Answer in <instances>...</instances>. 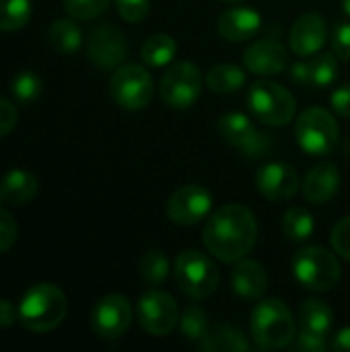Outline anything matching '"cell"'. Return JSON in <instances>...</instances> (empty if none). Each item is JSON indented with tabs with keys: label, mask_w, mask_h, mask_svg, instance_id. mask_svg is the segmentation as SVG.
I'll list each match as a JSON object with an SVG mask.
<instances>
[{
	"label": "cell",
	"mask_w": 350,
	"mask_h": 352,
	"mask_svg": "<svg viewBox=\"0 0 350 352\" xmlns=\"http://www.w3.org/2000/svg\"><path fill=\"white\" fill-rule=\"evenodd\" d=\"M338 188H340V173L334 163H318L307 171L303 179V194L316 206L330 202L338 194Z\"/></svg>",
	"instance_id": "20"
},
{
	"label": "cell",
	"mask_w": 350,
	"mask_h": 352,
	"mask_svg": "<svg viewBox=\"0 0 350 352\" xmlns=\"http://www.w3.org/2000/svg\"><path fill=\"white\" fill-rule=\"evenodd\" d=\"M202 93L200 68L192 62H175L161 78V99L173 109L192 107Z\"/></svg>",
	"instance_id": "9"
},
{
	"label": "cell",
	"mask_w": 350,
	"mask_h": 352,
	"mask_svg": "<svg viewBox=\"0 0 350 352\" xmlns=\"http://www.w3.org/2000/svg\"><path fill=\"white\" fill-rule=\"evenodd\" d=\"M10 89H12L14 99L21 105H31L39 99V95L43 91V80L35 70H21L12 76Z\"/></svg>",
	"instance_id": "29"
},
{
	"label": "cell",
	"mask_w": 350,
	"mask_h": 352,
	"mask_svg": "<svg viewBox=\"0 0 350 352\" xmlns=\"http://www.w3.org/2000/svg\"><path fill=\"white\" fill-rule=\"evenodd\" d=\"M243 64L252 74L274 76L287 68L289 56L283 43L274 39H258L243 52Z\"/></svg>",
	"instance_id": "17"
},
{
	"label": "cell",
	"mask_w": 350,
	"mask_h": 352,
	"mask_svg": "<svg viewBox=\"0 0 350 352\" xmlns=\"http://www.w3.org/2000/svg\"><path fill=\"white\" fill-rule=\"evenodd\" d=\"M47 41L54 52L70 56L80 50L83 45V31L74 23V19H58L47 29Z\"/></svg>",
	"instance_id": "25"
},
{
	"label": "cell",
	"mask_w": 350,
	"mask_h": 352,
	"mask_svg": "<svg viewBox=\"0 0 350 352\" xmlns=\"http://www.w3.org/2000/svg\"><path fill=\"white\" fill-rule=\"evenodd\" d=\"M31 19V0H0V31H19Z\"/></svg>",
	"instance_id": "30"
},
{
	"label": "cell",
	"mask_w": 350,
	"mask_h": 352,
	"mask_svg": "<svg viewBox=\"0 0 350 352\" xmlns=\"http://www.w3.org/2000/svg\"><path fill=\"white\" fill-rule=\"evenodd\" d=\"M198 346L200 351L206 352L250 351V342L245 340V336L229 324H217L208 328L206 336L198 342Z\"/></svg>",
	"instance_id": "23"
},
{
	"label": "cell",
	"mask_w": 350,
	"mask_h": 352,
	"mask_svg": "<svg viewBox=\"0 0 350 352\" xmlns=\"http://www.w3.org/2000/svg\"><path fill=\"white\" fill-rule=\"evenodd\" d=\"M140 276L146 285L151 287H159L165 283V278L169 276L171 272V264H169V258L159 252V250H151L144 254V258L140 260Z\"/></svg>",
	"instance_id": "31"
},
{
	"label": "cell",
	"mask_w": 350,
	"mask_h": 352,
	"mask_svg": "<svg viewBox=\"0 0 350 352\" xmlns=\"http://www.w3.org/2000/svg\"><path fill=\"white\" fill-rule=\"evenodd\" d=\"M342 10L350 16V0H342Z\"/></svg>",
	"instance_id": "43"
},
{
	"label": "cell",
	"mask_w": 350,
	"mask_h": 352,
	"mask_svg": "<svg viewBox=\"0 0 350 352\" xmlns=\"http://www.w3.org/2000/svg\"><path fill=\"white\" fill-rule=\"evenodd\" d=\"M219 134L227 144L241 151L248 159H260L272 148V136L260 132L254 122L239 111L225 113L219 120Z\"/></svg>",
	"instance_id": "10"
},
{
	"label": "cell",
	"mask_w": 350,
	"mask_h": 352,
	"mask_svg": "<svg viewBox=\"0 0 350 352\" xmlns=\"http://www.w3.org/2000/svg\"><path fill=\"white\" fill-rule=\"evenodd\" d=\"M330 349L336 352H350V328L340 330L334 336V340L330 342Z\"/></svg>",
	"instance_id": "42"
},
{
	"label": "cell",
	"mask_w": 350,
	"mask_h": 352,
	"mask_svg": "<svg viewBox=\"0 0 350 352\" xmlns=\"http://www.w3.org/2000/svg\"><path fill=\"white\" fill-rule=\"evenodd\" d=\"M338 76V62L336 54H314L307 62H295L291 66V78L303 87H318L324 89L332 85Z\"/></svg>",
	"instance_id": "19"
},
{
	"label": "cell",
	"mask_w": 350,
	"mask_h": 352,
	"mask_svg": "<svg viewBox=\"0 0 350 352\" xmlns=\"http://www.w3.org/2000/svg\"><path fill=\"white\" fill-rule=\"evenodd\" d=\"M19 320V305L0 299V328H10Z\"/></svg>",
	"instance_id": "41"
},
{
	"label": "cell",
	"mask_w": 350,
	"mask_h": 352,
	"mask_svg": "<svg viewBox=\"0 0 350 352\" xmlns=\"http://www.w3.org/2000/svg\"><path fill=\"white\" fill-rule=\"evenodd\" d=\"M293 274L307 291L326 293L340 280V264L332 252L320 245H307L293 258Z\"/></svg>",
	"instance_id": "4"
},
{
	"label": "cell",
	"mask_w": 350,
	"mask_h": 352,
	"mask_svg": "<svg viewBox=\"0 0 350 352\" xmlns=\"http://www.w3.org/2000/svg\"><path fill=\"white\" fill-rule=\"evenodd\" d=\"M17 223H14V217L4 208V204H0V254L8 252L14 241H17Z\"/></svg>",
	"instance_id": "36"
},
{
	"label": "cell",
	"mask_w": 350,
	"mask_h": 352,
	"mask_svg": "<svg viewBox=\"0 0 350 352\" xmlns=\"http://www.w3.org/2000/svg\"><path fill=\"white\" fill-rule=\"evenodd\" d=\"M111 99L128 111L144 109L153 99V76L146 68L136 64H126L118 68L109 80Z\"/></svg>",
	"instance_id": "8"
},
{
	"label": "cell",
	"mask_w": 350,
	"mask_h": 352,
	"mask_svg": "<svg viewBox=\"0 0 350 352\" xmlns=\"http://www.w3.org/2000/svg\"><path fill=\"white\" fill-rule=\"evenodd\" d=\"M231 287L241 299L258 301L268 289V274L260 262L243 258L235 262V268L231 272Z\"/></svg>",
	"instance_id": "21"
},
{
	"label": "cell",
	"mask_w": 350,
	"mask_h": 352,
	"mask_svg": "<svg viewBox=\"0 0 350 352\" xmlns=\"http://www.w3.org/2000/svg\"><path fill=\"white\" fill-rule=\"evenodd\" d=\"M330 105L338 116L350 118V85H342L330 95Z\"/></svg>",
	"instance_id": "40"
},
{
	"label": "cell",
	"mask_w": 350,
	"mask_h": 352,
	"mask_svg": "<svg viewBox=\"0 0 350 352\" xmlns=\"http://www.w3.org/2000/svg\"><path fill=\"white\" fill-rule=\"evenodd\" d=\"M89 60L99 68H116L126 60L128 43L124 33L116 25H99L91 35L87 43Z\"/></svg>",
	"instance_id": "14"
},
{
	"label": "cell",
	"mask_w": 350,
	"mask_h": 352,
	"mask_svg": "<svg viewBox=\"0 0 350 352\" xmlns=\"http://www.w3.org/2000/svg\"><path fill=\"white\" fill-rule=\"evenodd\" d=\"M330 241H332L334 252L350 262V217L340 219V221L334 225L332 235H330Z\"/></svg>",
	"instance_id": "35"
},
{
	"label": "cell",
	"mask_w": 350,
	"mask_h": 352,
	"mask_svg": "<svg viewBox=\"0 0 350 352\" xmlns=\"http://www.w3.org/2000/svg\"><path fill=\"white\" fill-rule=\"evenodd\" d=\"M111 0H64V10L74 21L97 19L109 8Z\"/></svg>",
	"instance_id": "33"
},
{
	"label": "cell",
	"mask_w": 350,
	"mask_h": 352,
	"mask_svg": "<svg viewBox=\"0 0 350 352\" xmlns=\"http://www.w3.org/2000/svg\"><path fill=\"white\" fill-rule=\"evenodd\" d=\"M338 124L324 107H307L299 113L295 124V138L303 153L311 157H326L338 144Z\"/></svg>",
	"instance_id": "6"
},
{
	"label": "cell",
	"mask_w": 350,
	"mask_h": 352,
	"mask_svg": "<svg viewBox=\"0 0 350 352\" xmlns=\"http://www.w3.org/2000/svg\"><path fill=\"white\" fill-rule=\"evenodd\" d=\"M316 231V221L314 214L303 208V206H293L285 212L283 217V233L295 243L307 241Z\"/></svg>",
	"instance_id": "28"
},
{
	"label": "cell",
	"mask_w": 350,
	"mask_h": 352,
	"mask_svg": "<svg viewBox=\"0 0 350 352\" xmlns=\"http://www.w3.org/2000/svg\"><path fill=\"white\" fill-rule=\"evenodd\" d=\"M258 223L254 212L243 204H225L217 208L202 231L206 250L225 264H235L254 250Z\"/></svg>",
	"instance_id": "1"
},
{
	"label": "cell",
	"mask_w": 350,
	"mask_h": 352,
	"mask_svg": "<svg viewBox=\"0 0 350 352\" xmlns=\"http://www.w3.org/2000/svg\"><path fill=\"white\" fill-rule=\"evenodd\" d=\"M223 2H243V0H223Z\"/></svg>",
	"instance_id": "44"
},
{
	"label": "cell",
	"mask_w": 350,
	"mask_h": 352,
	"mask_svg": "<svg viewBox=\"0 0 350 352\" xmlns=\"http://www.w3.org/2000/svg\"><path fill=\"white\" fill-rule=\"evenodd\" d=\"M37 194V179L27 169H10L0 179V204L23 206Z\"/></svg>",
	"instance_id": "22"
},
{
	"label": "cell",
	"mask_w": 350,
	"mask_h": 352,
	"mask_svg": "<svg viewBox=\"0 0 350 352\" xmlns=\"http://www.w3.org/2000/svg\"><path fill=\"white\" fill-rule=\"evenodd\" d=\"M132 324V305L122 295H107L97 301L91 314V328L99 338H120Z\"/></svg>",
	"instance_id": "13"
},
{
	"label": "cell",
	"mask_w": 350,
	"mask_h": 352,
	"mask_svg": "<svg viewBox=\"0 0 350 352\" xmlns=\"http://www.w3.org/2000/svg\"><path fill=\"white\" fill-rule=\"evenodd\" d=\"M116 8L126 23H140L151 10V0H116Z\"/></svg>",
	"instance_id": "34"
},
{
	"label": "cell",
	"mask_w": 350,
	"mask_h": 352,
	"mask_svg": "<svg viewBox=\"0 0 350 352\" xmlns=\"http://www.w3.org/2000/svg\"><path fill=\"white\" fill-rule=\"evenodd\" d=\"M206 85L212 93H235L245 85V72L235 64H217L206 74Z\"/></svg>",
	"instance_id": "27"
},
{
	"label": "cell",
	"mask_w": 350,
	"mask_h": 352,
	"mask_svg": "<svg viewBox=\"0 0 350 352\" xmlns=\"http://www.w3.org/2000/svg\"><path fill=\"white\" fill-rule=\"evenodd\" d=\"M68 311L66 295L52 283H39L25 291L19 303V322L25 330L45 334L56 330Z\"/></svg>",
	"instance_id": "2"
},
{
	"label": "cell",
	"mask_w": 350,
	"mask_h": 352,
	"mask_svg": "<svg viewBox=\"0 0 350 352\" xmlns=\"http://www.w3.org/2000/svg\"><path fill=\"white\" fill-rule=\"evenodd\" d=\"M258 192L270 202H287L299 190V175L287 163H266L256 173Z\"/></svg>",
	"instance_id": "15"
},
{
	"label": "cell",
	"mask_w": 350,
	"mask_h": 352,
	"mask_svg": "<svg viewBox=\"0 0 350 352\" xmlns=\"http://www.w3.org/2000/svg\"><path fill=\"white\" fill-rule=\"evenodd\" d=\"M326 39H328V25H326L324 16L318 12L301 14L293 23L291 33H289L291 50L301 58L318 54L324 47Z\"/></svg>",
	"instance_id": "16"
},
{
	"label": "cell",
	"mask_w": 350,
	"mask_h": 352,
	"mask_svg": "<svg viewBox=\"0 0 350 352\" xmlns=\"http://www.w3.org/2000/svg\"><path fill=\"white\" fill-rule=\"evenodd\" d=\"M136 320L151 336H165L179 324V307L165 291H149L136 303Z\"/></svg>",
	"instance_id": "11"
},
{
	"label": "cell",
	"mask_w": 350,
	"mask_h": 352,
	"mask_svg": "<svg viewBox=\"0 0 350 352\" xmlns=\"http://www.w3.org/2000/svg\"><path fill=\"white\" fill-rule=\"evenodd\" d=\"M332 50L338 58L350 60V21L336 25L332 33Z\"/></svg>",
	"instance_id": "38"
},
{
	"label": "cell",
	"mask_w": 350,
	"mask_h": 352,
	"mask_svg": "<svg viewBox=\"0 0 350 352\" xmlns=\"http://www.w3.org/2000/svg\"><path fill=\"white\" fill-rule=\"evenodd\" d=\"M175 54H177V43L167 33H155V35H151L142 43V50H140L142 62L146 66H153V68L167 66L175 58Z\"/></svg>",
	"instance_id": "26"
},
{
	"label": "cell",
	"mask_w": 350,
	"mask_h": 352,
	"mask_svg": "<svg viewBox=\"0 0 350 352\" xmlns=\"http://www.w3.org/2000/svg\"><path fill=\"white\" fill-rule=\"evenodd\" d=\"M250 332L262 351H278L289 346L297 336V324L291 309L278 299L260 301L250 318Z\"/></svg>",
	"instance_id": "3"
},
{
	"label": "cell",
	"mask_w": 350,
	"mask_h": 352,
	"mask_svg": "<svg viewBox=\"0 0 350 352\" xmlns=\"http://www.w3.org/2000/svg\"><path fill=\"white\" fill-rule=\"evenodd\" d=\"M299 324H301V330L328 338V334L334 326V314L324 301L307 299L299 307Z\"/></svg>",
	"instance_id": "24"
},
{
	"label": "cell",
	"mask_w": 350,
	"mask_h": 352,
	"mask_svg": "<svg viewBox=\"0 0 350 352\" xmlns=\"http://www.w3.org/2000/svg\"><path fill=\"white\" fill-rule=\"evenodd\" d=\"M262 27V16L258 10L248 8V6H233L229 10H225L219 16L217 23V31L223 39L227 41H248L252 39Z\"/></svg>",
	"instance_id": "18"
},
{
	"label": "cell",
	"mask_w": 350,
	"mask_h": 352,
	"mask_svg": "<svg viewBox=\"0 0 350 352\" xmlns=\"http://www.w3.org/2000/svg\"><path fill=\"white\" fill-rule=\"evenodd\" d=\"M328 346L330 344L326 336H318L305 330H301L299 336H295V344H293V349L299 352H324L328 351Z\"/></svg>",
	"instance_id": "37"
},
{
	"label": "cell",
	"mask_w": 350,
	"mask_h": 352,
	"mask_svg": "<svg viewBox=\"0 0 350 352\" xmlns=\"http://www.w3.org/2000/svg\"><path fill=\"white\" fill-rule=\"evenodd\" d=\"M212 208V196L204 186L188 184L177 188L167 200V217L179 227L198 225L208 217Z\"/></svg>",
	"instance_id": "12"
},
{
	"label": "cell",
	"mask_w": 350,
	"mask_h": 352,
	"mask_svg": "<svg viewBox=\"0 0 350 352\" xmlns=\"http://www.w3.org/2000/svg\"><path fill=\"white\" fill-rule=\"evenodd\" d=\"M208 328H210V326H208V316H206V311H204L200 305H196V303L188 305V307L184 309V314L179 316V332H182V336H186L188 340L200 342V340L206 336Z\"/></svg>",
	"instance_id": "32"
},
{
	"label": "cell",
	"mask_w": 350,
	"mask_h": 352,
	"mask_svg": "<svg viewBox=\"0 0 350 352\" xmlns=\"http://www.w3.org/2000/svg\"><path fill=\"white\" fill-rule=\"evenodd\" d=\"M173 274L179 291L194 301L210 297L219 287V270L215 262L198 250L182 252L175 260Z\"/></svg>",
	"instance_id": "7"
},
{
	"label": "cell",
	"mask_w": 350,
	"mask_h": 352,
	"mask_svg": "<svg viewBox=\"0 0 350 352\" xmlns=\"http://www.w3.org/2000/svg\"><path fill=\"white\" fill-rule=\"evenodd\" d=\"M17 120H19V113L12 101L6 97H0V138L6 136L17 126Z\"/></svg>",
	"instance_id": "39"
},
{
	"label": "cell",
	"mask_w": 350,
	"mask_h": 352,
	"mask_svg": "<svg viewBox=\"0 0 350 352\" xmlns=\"http://www.w3.org/2000/svg\"><path fill=\"white\" fill-rule=\"evenodd\" d=\"M248 105L256 120L266 126H285L297 113L295 97L274 80H256L248 91Z\"/></svg>",
	"instance_id": "5"
}]
</instances>
